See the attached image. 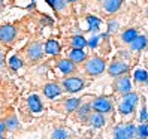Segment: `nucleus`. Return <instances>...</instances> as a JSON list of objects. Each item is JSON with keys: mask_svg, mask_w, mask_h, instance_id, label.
<instances>
[{"mask_svg": "<svg viewBox=\"0 0 148 139\" xmlns=\"http://www.w3.org/2000/svg\"><path fill=\"white\" fill-rule=\"evenodd\" d=\"M114 88H115L117 93H121L124 96V94H127L130 90H132V84H130V79L127 76H120L118 79L115 81Z\"/></svg>", "mask_w": 148, "mask_h": 139, "instance_id": "obj_7", "label": "nucleus"}, {"mask_svg": "<svg viewBox=\"0 0 148 139\" xmlns=\"http://www.w3.org/2000/svg\"><path fill=\"white\" fill-rule=\"evenodd\" d=\"M85 57H87V54L84 53L82 49H72L71 53H69V60L75 64V63H81V62H84L85 60Z\"/></svg>", "mask_w": 148, "mask_h": 139, "instance_id": "obj_13", "label": "nucleus"}, {"mask_svg": "<svg viewBox=\"0 0 148 139\" xmlns=\"http://www.w3.org/2000/svg\"><path fill=\"white\" fill-rule=\"evenodd\" d=\"M147 45V38L145 36H136L132 42H130V48L133 51H141Z\"/></svg>", "mask_w": 148, "mask_h": 139, "instance_id": "obj_15", "label": "nucleus"}, {"mask_svg": "<svg viewBox=\"0 0 148 139\" xmlns=\"http://www.w3.org/2000/svg\"><path fill=\"white\" fill-rule=\"evenodd\" d=\"M3 5V0H0V6H2Z\"/></svg>", "mask_w": 148, "mask_h": 139, "instance_id": "obj_36", "label": "nucleus"}, {"mask_svg": "<svg viewBox=\"0 0 148 139\" xmlns=\"http://www.w3.org/2000/svg\"><path fill=\"white\" fill-rule=\"evenodd\" d=\"M0 139H5V138H3V136H2V135H0Z\"/></svg>", "mask_w": 148, "mask_h": 139, "instance_id": "obj_37", "label": "nucleus"}, {"mask_svg": "<svg viewBox=\"0 0 148 139\" xmlns=\"http://www.w3.org/2000/svg\"><path fill=\"white\" fill-rule=\"evenodd\" d=\"M66 2H73L75 3V2H78V0H66Z\"/></svg>", "mask_w": 148, "mask_h": 139, "instance_id": "obj_35", "label": "nucleus"}, {"mask_svg": "<svg viewBox=\"0 0 148 139\" xmlns=\"http://www.w3.org/2000/svg\"><path fill=\"white\" fill-rule=\"evenodd\" d=\"M60 93H62V87H60L58 84L51 82V84H47L45 87H43V94H45L47 97H49V99L57 97Z\"/></svg>", "mask_w": 148, "mask_h": 139, "instance_id": "obj_9", "label": "nucleus"}, {"mask_svg": "<svg viewBox=\"0 0 148 139\" xmlns=\"http://www.w3.org/2000/svg\"><path fill=\"white\" fill-rule=\"evenodd\" d=\"M90 109H91V105H82L81 109H79V117L81 118H85V115H88Z\"/></svg>", "mask_w": 148, "mask_h": 139, "instance_id": "obj_29", "label": "nucleus"}, {"mask_svg": "<svg viewBox=\"0 0 148 139\" xmlns=\"http://www.w3.org/2000/svg\"><path fill=\"white\" fill-rule=\"evenodd\" d=\"M66 5H67L66 0H56L54 5H53V8H54L56 11H64V9H66Z\"/></svg>", "mask_w": 148, "mask_h": 139, "instance_id": "obj_28", "label": "nucleus"}, {"mask_svg": "<svg viewBox=\"0 0 148 139\" xmlns=\"http://www.w3.org/2000/svg\"><path fill=\"white\" fill-rule=\"evenodd\" d=\"M87 21H88V24H90V31H96L100 27V20L96 18V16L88 15V16H87Z\"/></svg>", "mask_w": 148, "mask_h": 139, "instance_id": "obj_22", "label": "nucleus"}, {"mask_svg": "<svg viewBox=\"0 0 148 139\" xmlns=\"http://www.w3.org/2000/svg\"><path fill=\"white\" fill-rule=\"evenodd\" d=\"M136 36H138V30L136 29H127V30L123 31V34H121V39H123L124 42H127V43H130Z\"/></svg>", "mask_w": 148, "mask_h": 139, "instance_id": "obj_17", "label": "nucleus"}, {"mask_svg": "<svg viewBox=\"0 0 148 139\" xmlns=\"http://www.w3.org/2000/svg\"><path fill=\"white\" fill-rule=\"evenodd\" d=\"M3 66V55H2V53H0V67Z\"/></svg>", "mask_w": 148, "mask_h": 139, "instance_id": "obj_33", "label": "nucleus"}, {"mask_svg": "<svg viewBox=\"0 0 148 139\" xmlns=\"http://www.w3.org/2000/svg\"><path fill=\"white\" fill-rule=\"evenodd\" d=\"M15 38H16V29L14 25L6 24L3 27H0V40L3 43H11L15 40Z\"/></svg>", "mask_w": 148, "mask_h": 139, "instance_id": "obj_5", "label": "nucleus"}, {"mask_svg": "<svg viewBox=\"0 0 148 139\" xmlns=\"http://www.w3.org/2000/svg\"><path fill=\"white\" fill-rule=\"evenodd\" d=\"M117 27H118V24H117V23H112V24L109 23V31H114Z\"/></svg>", "mask_w": 148, "mask_h": 139, "instance_id": "obj_31", "label": "nucleus"}, {"mask_svg": "<svg viewBox=\"0 0 148 139\" xmlns=\"http://www.w3.org/2000/svg\"><path fill=\"white\" fill-rule=\"evenodd\" d=\"M47 2H48V3L51 5V6H53V5H54V2H56V0H47Z\"/></svg>", "mask_w": 148, "mask_h": 139, "instance_id": "obj_34", "label": "nucleus"}, {"mask_svg": "<svg viewBox=\"0 0 148 139\" xmlns=\"http://www.w3.org/2000/svg\"><path fill=\"white\" fill-rule=\"evenodd\" d=\"M147 79H148L147 71H142V69H138V71H135V81H138V82H145Z\"/></svg>", "mask_w": 148, "mask_h": 139, "instance_id": "obj_24", "label": "nucleus"}, {"mask_svg": "<svg viewBox=\"0 0 148 139\" xmlns=\"http://www.w3.org/2000/svg\"><path fill=\"white\" fill-rule=\"evenodd\" d=\"M53 139H67V133L64 129H57L53 133Z\"/></svg>", "mask_w": 148, "mask_h": 139, "instance_id": "obj_27", "label": "nucleus"}, {"mask_svg": "<svg viewBox=\"0 0 148 139\" xmlns=\"http://www.w3.org/2000/svg\"><path fill=\"white\" fill-rule=\"evenodd\" d=\"M123 100L127 102V103H130V105L136 106V103H138V94L133 93V91H129L127 94H124V99Z\"/></svg>", "mask_w": 148, "mask_h": 139, "instance_id": "obj_23", "label": "nucleus"}, {"mask_svg": "<svg viewBox=\"0 0 148 139\" xmlns=\"http://www.w3.org/2000/svg\"><path fill=\"white\" fill-rule=\"evenodd\" d=\"M27 103H29V108L32 109V112H40L42 111V100L39 96H36V94H32V96H29L27 99Z\"/></svg>", "mask_w": 148, "mask_h": 139, "instance_id": "obj_11", "label": "nucleus"}, {"mask_svg": "<svg viewBox=\"0 0 148 139\" xmlns=\"http://www.w3.org/2000/svg\"><path fill=\"white\" fill-rule=\"evenodd\" d=\"M133 109H135V106L133 105H130V103H127V102H121L120 103V106H118V111L121 112L123 115H130L133 112Z\"/></svg>", "mask_w": 148, "mask_h": 139, "instance_id": "obj_21", "label": "nucleus"}, {"mask_svg": "<svg viewBox=\"0 0 148 139\" xmlns=\"http://www.w3.org/2000/svg\"><path fill=\"white\" fill-rule=\"evenodd\" d=\"M135 135H136L135 124H124V126L115 127L114 139H133Z\"/></svg>", "mask_w": 148, "mask_h": 139, "instance_id": "obj_2", "label": "nucleus"}, {"mask_svg": "<svg viewBox=\"0 0 148 139\" xmlns=\"http://www.w3.org/2000/svg\"><path fill=\"white\" fill-rule=\"evenodd\" d=\"M79 103H81L79 99H69L64 103V108H66L67 112H73V111H76L78 108H79Z\"/></svg>", "mask_w": 148, "mask_h": 139, "instance_id": "obj_20", "label": "nucleus"}, {"mask_svg": "<svg viewBox=\"0 0 148 139\" xmlns=\"http://www.w3.org/2000/svg\"><path fill=\"white\" fill-rule=\"evenodd\" d=\"M90 123H91L93 127H102L105 124V118H103V115L99 114V112H94V114L90 115Z\"/></svg>", "mask_w": 148, "mask_h": 139, "instance_id": "obj_16", "label": "nucleus"}, {"mask_svg": "<svg viewBox=\"0 0 148 139\" xmlns=\"http://www.w3.org/2000/svg\"><path fill=\"white\" fill-rule=\"evenodd\" d=\"M45 53L51 55H57L60 53V43L57 40H48L45 43Z\"/></svg>", "mask_w": 148, "mask_h": 139, "instance_id": "obj_14", "label": "nucleus"}, {"mask_svg": "<svg viewBox=\"0 0 148 139\" xmlns=\"http://www.w3.org/2000/svg\"><path fill=\"white\" fill-rule=\"evenodd\" d=\"M58 69H60V72H63L64 75H69V73H72L75 71V64L71 62V60H58V63H57Z\"/></svg>", "mask_w": 148, "mask_h": 139, "instance_id": "obj_12", "label": "nucleus"}, {"mask_svg": "<svg viewBox=\"0 0 148 139\" xmlns=\"http://www.w3.org/2000/svg\"><path fill=\"white\" fill-rule=\"evenodd\" d=\"M136 133L141 136L142 139H147V136H148V127H147V124L138 126V127H136Z\"/></svg>", "mask_w": 148, "mask_h": 139, "instance_id": "obj_26", "label": "nucleus"}, {"mask_svg": "<svg viewBox=\"0 0 148 139\" xmlns=\"http://www.w3.org/2000/svg\"><path fill=\"white\" fill-rule=\"evenodd\" d=\"M23 66V62L16 57V55H12L11 58H9V67H12L14 71H16V69H20Z\"/></svg>", "mask_w": 148, "mask_h": 139, "instance_id": "obj_25", "label": "nucleus"}, {"mask_svg": "<svg viewBox=\"0 0 148 139\" xmlns=\"http://www.w3.org/2000/svg\"><path fill=\"white\" fill-rule=\"evenodd\" d=\"M121 5H123V0H103V9L108 14H115Z\"/></svg>", "mask_w": 148, "mask_h": 139, "instance_id": "obj_10", "label": "nucleus"}, {"mask_svg": "<svg viewBox=\"0 0 148 139\" xmlns=\"http://www.w3.org/2000/svg\"><path fill=\"white\" fill-rule=\"evenodd\" d=\"M71 43L75 49H82L84 47H87V40L82 38V36H73L71 39Z\"/></svg>", "mask_w": 148, "mask_h": 139, "instance_id": "obj_18", "label": "nucleus"}, {"mask_svg": "<svg viewBox=\"0 0 148 139\" xmlns=\"http://www.w3.org/2000/svg\"><path fill=\"white\" fill-rule=\"evenodd\" d=\"M5 132V126H3V123H2V121H0V135H2Z\"/></svg>", "mask_w": 148, "mask_h": 139, "instance_id": "obj_32", "label": "nucleus"}, {"mask_svg": "<svg viewBox=\"0 0 148 139\" xmlns=\"http://www.w3.org/2000/svg\"><path fill=\"white\" fill-rule=\"evenodd\" d=\"M63 85L67 93H76L84 88V81L78 76H71V78H66Z\"/></svg>", "mask_w": 148, "mask_h": 139, "instance_id": "obj_4", "label": "nucleus"}, {"mask_svg": "<svg viewBox=\"0 0 148 139\" xmlns=\"http://www.w3.org/2000/svg\"><path fill=\"white\" fill-rule=\"evenodd\" d=\"M141 121H145L147 118H148V111H147V108H142V111H141Z\"/></svg>", "mask_w": 148, "mask_h": 139, "instance_id": "obj_30", "label": "nucleus"}, {"mask_svg": "<svg viewBox=\"0 0 148 139\" xmlns=\"http://www.w3.org/2000/svg\"><path fill=\"white\" fill-rule=\"evenodd\" d=\"M3 126H5V129H8V130H15L16 127H18V120H16L15 115H9V117L5 120Z\"/></svg>", "mask_w": 148, "mask_h": 139, "instance_id": "obj_19", "label": "nucleus"}, {"mask_svg": "<svg viewBox=\"0 0 148 139\" xmlns=\"http://www.w3.org/2000/svg\"><path fill=\"white\" fill-rule=\"evenodd\" d=\"M42 51H43L42 43L33 42V43H30L29 48H27V57L30 60H33V62H36V60H39L42 57Z\"/></svg>", "mask_w": 148, "mask_h": 139, "instance_id": "obj_8", "label": "nucleus"}, {"mask_svg": "<svg viewBox=\"0 0 148 139\" xmlns=\"http://www.w3.org/2000/svg\"><path fill=\"white\" fill-rule=\"evenodd\" d=\"M84 69H85V73H88L91 76H97V75L103 73V71H105V62L99 57H91L85 63Z\"/></svg>", "mask_w": 148, "mask_h": 139, "instance_id": "obj_1", "label": "nucleus"}, {"mask_svg": "<svg viewBox=\"0 0 148 139\" xmlns=\"http://www.w3.org/2000/svg\"><path fill=\"white\" fill-rule=\"evenodd\" d=\"M129 71V66L121 62V60H115V62H112L111 66L108 67V72L111 76H123V73H126Z\"/></svg>", "mask_w": 148, "mask_h": 139, "instance_id": "obj_6", "label": "nucleus"}, {"mask_svg": "<svg viewBox=\"0 0 148 139\" xmlns=\"http://www.w3.org/2000/svg\"><path fill=\"white\" fill-rule=\"evenodd\" d=\"M91 109H94L99 114H108L112 111V102L106 97H97L91 103Z\"/></svg>", "mask_w": 148, "mask_h": 139, "instance_id": "obj_3", "label": "nucleus"}]
</instances>
